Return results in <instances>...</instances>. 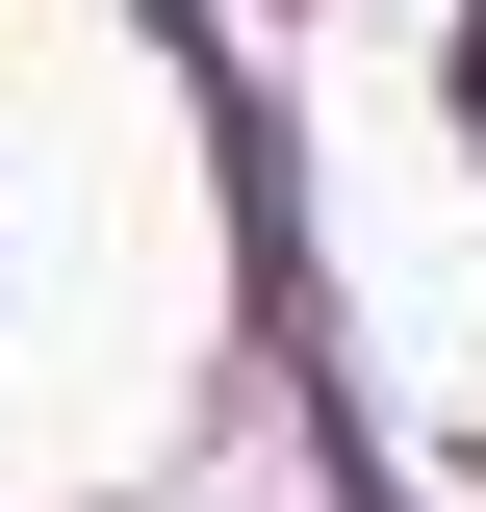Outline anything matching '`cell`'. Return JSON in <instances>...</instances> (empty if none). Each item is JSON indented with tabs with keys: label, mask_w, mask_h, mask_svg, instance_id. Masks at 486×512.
Wrapping results in <instances>:
<instances>
[{
	"label": "cell",
	"mask_w": 486,
	"mask_h": 512,
	"mask_svg": "<svg viewBox=\"0 0 486 512\" xmlns=\"http://www.w3.org/2000/svg\"><path fill=\"white\" fill-rule=\"evenodd\" d=\"M461 128H486V26H461Z\"/></svg>",
	"instance_id": "6da1fadb"
}]
</instances>
